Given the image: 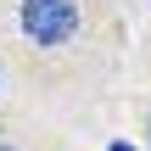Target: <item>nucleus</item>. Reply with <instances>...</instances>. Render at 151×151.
<instances>
[{
    "instance_id": "f257e3e1",
    "label": "nucleus",
    "mask_w": 151,
    "mask_h": 151,
    "mask_svg": "<svg viewBox=\"0 0 151 151\" xmlns=\"http://www.w3.org/2000/svg\"><path fill=\"white\" fill-rule=\"evenodd\" d=\"M17 17L34 45H67L78 28V0H22Z\"/></svg>"
},
{
    "instance_id": "f03ea898",
    "label": "nucleus",
    "mask_w": 151,
    "mask_h": 151,
    "mask_svg": "<svg viewBox=\"0 0 151 151\" xmlns=\"http://www.w3.org/2000/svg\"><path fill=\"white\" fill-rule=\"evenodd\" d=\"M106 151H134V146H129V140H112V146H106Z\"/></svg>"
},
{
    "instance_id": "7ed1b4c3",
    "label": "nucleus",
    "mask_w": 151,
    "mask_h": 151,
    "mask_svg": "<svg viewBox=\"0 0 151 151\" xmlns=\"http://www.w3.org/2000/svg\"><path fill=\"white\" fill-rule=\"evenodd\" d=\"M0 151H11V146H0Z\"/></svg>"
}]
</instances>
